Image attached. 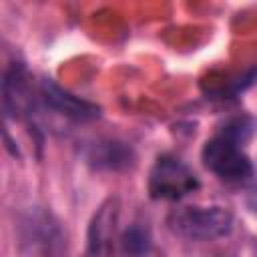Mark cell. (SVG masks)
<instances>
[{
	"instance_id": "obj_7",
	"label": "cell",
	"mask_w": 257,
	"mask_h": 257,
	"mask_svg": "<svg viewBox=\"0 0 257 257\" xmlns=\"http://www.w3.org/2000/svg\"><path fill=\"white\" fill-rule=\"evenodd\" d=\"M82 155L84 161L96 171H126L137 161L133 147L114 139L94 141L84 147Z\"/></svg>"
},
{
	"instance_id": "obj_3",
	"label": "cell",
	"mask_w": 257,
	"mask_h": 257,
	"mask_svg": "<svg viewBox=\"0 0 257 257\" xmlns=\"http://www.w3.org/2000/svg\"><path fill=\"white\" fill-rule=\"evenodd\" d=\"M201 159L211 173L229 183L245 181L253 173V165L249 157L243 153L241 145L225 135L207 141L201 151Z\"/></svg>"
},
{
	"instance_id": "obj_8",
	"label": "cell",
	"mask_w": 257,
	"mask_h": 257,
	"mask_svg": "<svg viewBox=\"0 0 257 257\" xmlns=\"http://www.w3.org/2000/svg\"><path fill=\"white\" fill-rule=\"evenodd\" d=\"M118 217V207L116 201L110 199L106 201L92 217L90 227H88V253L90 255H102L110 243V237L114 233V223Z\"/></svg>"
},
{
	"instance_id": "obj_1",
	"label": "cell",
	"mask_w": 257,
	"mask_h": 257,
	"mask_svg": "<svg viewBox=\"0 0 257 257\" xmlns=\"http://www.w3.org/2000/svg\"><path fill=\"white\" fill-rule=\"evenodd\" d=\"M169 229L185 239L213 241L233 229V215L225 207H181L169 215Z\"/></svg>"
},
{
	"instance_id": "obj_4",
	"label": "cell",
	"mask_w": 257,
	"mask_h": 257,
	"mask_svg": "<svg viewBox=\"0 0 257 257\" xmlns=\"http://www.w3.org/2000/svg\"><path fill=\"white\" fill-rule=\"evenodd\" d=\"M22 247L28 257H62L64 237L50 213L34 211L22 221Z\"/></svg>"
},
{
	"instance_id": "obj_10",
	"label": "cell",
	"mask_w": 257,
	"mask_h": 257,
	"mask_svg": "<svg viewBox=\"0 0 257 257\" xmlns=\"http://www.w3.org/2000/svg\"><path fill=\"white\" fill-rule=\"evenodd\" d=\"M247 207L257 215V185H253L249 191H247Z\"/></svg>"
},
{
	"instance_id": "obj_6",
	"label": "cell",
	"mask_w": 257,
	"mask_h": 257,
	"mask_svg": "<svg viewBox=\"0 0 257 257\" xmlns=\"http://www.w3.org/2000/svg\"><path fill=\"white\" fill-rule=\"evenodd\" d=\"M40 98L46 108L74 120V122H90L100 116V106L94 102H88L80 96H74L72 92L64 90L50 78L40 80Z\"/></svg>"
},
{
	"instance_id": "obj_5",
	"label": "cell",
	"mask_w": 257,
	"mask_h": 257,
	"mask_svg": "<svg viewBox=\"0 0 257 257\" xmlns=\"http://www.w3.org/2000/svg\"><path fill=\"white\" fill-rule=\"evenodd\" d=\"M2 108L6 118H24L32 114L34 98L30 74L22 62H12L2 76Z\"/></svg>"
},
{
	"instance_id": "obj_2",
	"label": "cell",
	"mask_w": 257,
	"mask_h": 257,
	"mask_svg": "<svg viewBox=\"0 0 257 257\" xmlns=\"http://www.w3.org/2000/svg\"><path fill=\"white\" fill-rule=\"evenodd\" d=\"M199 187L195 173L177 157L163 155L151 169L149 193L153 199L179 201Z\"/></svg>"
},
{
	"instance_id": "obj_9",
	"label": "cell",
	"mask_w": 257,
	"mask_h": 257,
	"mask_svg": "<svg viewBox=\"0 0 257 257\" xmlns=\"http://www.w3.org/2000/svg\"><path fill=\"white\" fill-rule=\"evenodd\" d=\"M151 233L141 225H131L120 237V249L128 257H145L151 251Z\"/></svg>"
}]
</instances>
